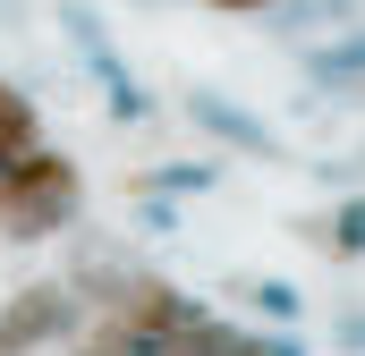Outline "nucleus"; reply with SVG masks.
Segmentation results:
<instances>
[{
  "mask_svg": "<svg viewBox=\"0 0 365 356\" xmlns=\"http://www.w3.org/2000/svg\"><path fill=\"white\" fill-rule=\"evenodd\" d=\"M77 221H86V170L60 145H34V153L0 162V238L43 246V238H60Z\"/></svg>",
  "mask_w": 365,
  "mask_h": 356,
  "instance_id": "1",
  "label": "nucleus"
},
{
  "mask_svg": "<svg viewBox=\"0 0 365 356\" xmlns=\"http://www.w3.org/2000/svg\"><path fill=\"white\" fill-rule=\"evenodd\" d=\"M93 314H110V323L136 331V340H170V331H187V323L212 314V305H204L195 288H179V280H162V271H119Z\"/></svg>",
  "mask_w": 365,
  "mask_h": 356,
  "instance_id": "2",
  "label": "nucleus"
},
{
  "mask_svg": "<svg viewBox=\"0 0 365 356\" xmlns=\"http://www.w3.org/2000/svg\"><path fill=\"white\" fill-rule=\"evenodd\" d=\"M86 323V305H77V288L68 280H26V288H9V305H0V356H43V348H68V331Z\"/></svg>",
  "mask_w": 365,
  "mask_h": 356,
  "instance_id": "3",
  "label": "nucleus"
},
{
  "mask_svg": "<svg viewBox=\"0 0 365 356\" xmlns=\"http://www.w3.org/2000/svg\"><path fill=\"white\" fill-rule=\"evenodd\" d=\"M179 110L204 136H221V145H238V153H255V162H280V153H289L272 119H255L247 102H230V93H212V85H179Z\"/></svg>",
  "mask_w": 365,
  "mask_h": 356,
  "instance_id": "4",
  "label": "nucleus"
},
{
  "mask_svg": "<svg viewBox=\"0 0 365 356\" xmlns=\"http://www.w3.org/2000/svg\"><path fill=\"white\" fill-rule=\"evenodd\" d=\"M86 68H93V85L110 93V119H119V127L153 119V93H145L136 77H128V60H119V51H86Z\"/></svg>",
  "mask_w": 365,
  "mask_h": 356,
  "instance_id": "5",
  "label": "nucleus"
},
{
  "mask_svg": "<svg viewBox=\"0 0 365 356\" xmlns=\"http://www.w3.org/2000/svg\"><path fill=\"white\" fill-rule=\"evenodd\" d=\"M34 145H43V110H34V93L0 77V162H17V153H34Z\"/></svg>",
  "mask_w": 365,
  "mask_h": 356,
  "instance_id": "6",
  "label": "nucleus"
},
{
  "mask_svg": "<svg viewBox=\"0 0 365 356\" xmlns=\"http://www.w3.org/2000/svg\"><path fill=\"white\" fill-rule=\"evenodd\" d=\"M68 356H153V340H136V331H119L110 314H86V323L68 331Z\"/></svg>",
  "mask_w": 365,
  "mask_h": 356,
  "instance_id": "7",
  "label": "nucleus"
},
{
  "mask_svg": "<svg viewBox=\"0 0 365 356\" xmlns=\"http://www.w3.org/2000/svg\"><path fill=\"white\" fill-rule=\"evenodd\" d=\"M238 297H247V305H255V314H264L272 331H297V314H306V297H297L289 280H264V271H255V280L238 271Z\"/></svg>",
  "mask_w": 365,
  "mask_h": 356,
  "instance_id": "8",
  "label": "nucleus"
},
{
  "mask_svg": "<svg viewBox=\"0 0 365 356\" xmlns=\"http://www.w3.org/2000/svg\"><path fill=\"white\" fill-rule=\"evenodd\" d=\"M212 162H153V170L136 178V187H145V195H170V204H187V195H212Z\"/></svg>",
  "mask_w": 365,
  "mask_h": 356,
  "instance_id": "9",
  "label": "nucleus"
},
{
  "mask_svg": "<svg viewBox=\"0 0 365 356\" xmlns=\"http://www.w3.org/2000/svg\"><path fill=\"white\" fill-rule=\"evenodd\" d=\"M357 68H365V51H357V34H340V43H314L306 51V85H357Z\"/></svg>",
  "mask_w": 365,
  "mask_h": 356,
  "instance_id": "10",
  "label": "nucleus"
},
{
  "mask_svg": "<svg viewBox=\"0 0 365 356\" xmlns=\"http://www.w3.org/2000/svg\"><path fill=\"white\" fill-rule=\"evenodd\" d=\"M323 255H331V263H357V255H365V204H357V195L331 204V221H323Z\"/></svg>",
  "mask_w": 365,
  "mask_h": 356,
  "instance_id": "11",
  "label": "nucleus"
},
{
  "mask_svg": "<svg viewBox=\"0 0 365 356\" xmlns=\"http://www.w3.org/2000/svg\"><path fill=\"white\" fill-rule=\"evenodd\" d=\"M60 26H68V34H77V51H110V26H102V17H93L86 0H60Z\"/></svg>",
  "mask_w": 365,
  "mask_h": 356,
  "instance_id": "12",
  "label": "nucleus"
},
{
  "mask_svg": "<svg viewBox=\"0 0 365 356\" xmlns=\"http://www.w3.org/2000/svg\"><path fill=\"white\" fill-rule=\"evenodd\" d=\"M136 221H145L153 238H170V229H179V204H170V195H145V204H136Z\"/></svg>",
  "mask_w": 365,
  "mask_h": 356,
  "instance_id": "13",
  "label": "nucleus"
},
{
  "mask_svg": "<svg viewBox=\"0 0 365 356\" xmlns=\"http://www.w3.org/2000/svg\"><path fill=\"white\" fill-rule=\"evenodd\" d=\"M153 356H204V348H195V331H170V340H153Z\"/></svg>",
  "mask_w": 365,
  "mask_h": 356,
  "instance_id": "14",
  "label": "nucleus"
},
{
  "mask_svg": "<svg viewBox=\"0 0 365 356\" xmlns=\"http://www.w3.org/2000/svg\"><path fill=\"white\" fill-rule=\"evenodd\" d=\"M212 9H230V17H264L272 0H212Z\"/></svg>",
  "mask_w": 365,
  "mask_h": 356,
  "instance_id": "15",
  "label": "nucleus"
}]
</instances>
